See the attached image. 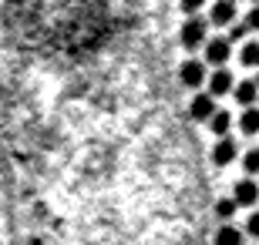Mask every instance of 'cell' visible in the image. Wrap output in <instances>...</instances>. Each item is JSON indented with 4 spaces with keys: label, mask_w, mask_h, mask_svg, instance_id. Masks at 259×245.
<instances>
[{
    "label": "cell",
    "mask_w": 259,
    "mask_h": 245,
    "mask_svg": "<svg viewBox=\"0 0 259 245\" xmlns=\"http://www.w3.org/2000/svg\"><path fill=\"white\" fill-rule=\"evenodd\" d=\"M205 37H209V24H205L202 17H189L182 24V34H179L182 47H189V51L202 47V44H205Z\"/></svg>",
    "instance_id": "cell-1"
},
{
    "label": "cell",
    "mask_w": 259,
    "mask_h": 245,
    "mask_svg": "<svg viewBox=\"0 0 259 245\" xmlns=\"http://www.w3.org/2000/svg\"><path fill=\"white\" fill-rule=\"evenodd\" d=\"M179 77L185 87H202V81L209 77V67H205V61H185L179 67Z\"/></svg>",
    "instance_id": "cell-2"
},
{
    "label": "cell",
    "mask_w": 259,
    "mask_h": 245,
    "mask_svg": "<svg viewBox=\"0 0 259 245\" xmlns=\"http://www.w3.org/2000/svg\"><path fill=\"white\" fill-rule=\"evenodd\" d=\"M229 51H232V44L226 37H215V40H205V64H215V67H222L226 61H229Z\"/></svg>",
    "instance_id": "cell-3"
},
{
    "label": "cell",
    "mask_w": 259,
    "mask_h": 245,
    "mask_svg": "<svg viewBox=\"0 0 259 245\" xmlns=\"http://www.w3.org/2000/svg\"><path fill=\"white\" fill-rule=\"evenodd\" d=\"M215 111H219V108H215V97H212V94H195L192 104H189V114H192V121H209Z\"/></svg>",
    "instance_id": "cell-4"
},
{
    "label": "cell",
    "mask_w": 259,
    "mask_h": 245,
    "mask_svg": "<svg viewBox=\"0 0 259 245\" xmlns=\"http://www.w3.org/2000/svg\"><path fill=\"white\" fill-rule=\"evenodd\" d=\"M236 155H239V148H236V141H232L229 134H226V138H219V141H215V148H212V161H215L219 168L232 165V161H236Z\"/></svg>",
    "instance_id": "cell-5"
},
{
    "label": "cell",
    "mask_w": 259,
    "mask_h": 245,
    "mask_svg": "<svg viewBox=\"0 0 259 245\" xmlns=\"http://www.w3.org/2000/svg\"><path fill=\"white\" fill-rule=\"evenodd\" d=\"M232 202H236V205H256V202H259V185L252 178L236 181V188H232Z\"/></svg>",
    "instance_id": "cell-6"
},
{
    "label": "cell",
    "mask_w": 259,
    "mask_h": 245,
    "mask_svg": "<svg viewBox=\"0 0 259 245\" xmlns=\"http://www.w3.org/2000/svg\"><path fill=\"white\" fill-rule=\"evenodd\" d=\"M232 20H236V0H215V7H212V14H209V24L229 27Z\"/></svg>",
    "instance_id": "cell-7"
},
{
    "label": "cell",
    "mask_w": 259,
    "mask_h": 245,
    "mask_svg": "<svg viewBox=\"0 0 259 245\" xmlns=\"http://www.w3.org/2000/svg\"><path fill=\"white\" fill-rule=\"evenodd\" d=\"M205 81H209V94H212V97L229 94V91H232V84H236V81H232V74L226 71V67H215V71H212V74L205 77Z\"/></svg>",
    "instance_id": "cell-8"
},
{
    "label": "cell",
    "mask_w": 259,
    "mask_h": 245,
    "mask_svg": "<svg viewBox=\"0 0 259 245\" xmlns=\"http://www.w3.org/2000/svg\"><path fill=\"white\" fill-rule=\"evenodd\" d=\"M232 94H236V101H239V104H246V108H256L259 87H256V81H242V84H232Z\"/></svg>",
    "instance_id": "cell-9"
},
{
    "label": "cell",
    "mask_w": 259,
    "mask_h": 245,
    "mask_svg": "<svg viewBox=\"0 0 259 245\" xmlns=\"http://www.w3.org/2000/svg\"><path fill=\"white\" fill-rule=\"evenodd\" d=\"M209 124H212V134L226 138V134H229V128H232V114H229V111H215V114L209 118Z\"/></svg>",
    "instance_id": "cell-10"
},
{
    "label": "cell",
    "mask_w": 259,
    "mask_h": 245,
    "mask_svg": "<svg viewBox=\"0 0 259 245\" xmlns=\"http://www.w3.org/2000/svg\"><path fill=\"white\" fill-rule=\"evenodd\" d=\"M239 128H242V134H259V108H246L242 111Z\"/></svg>",
    "instance_id": "cell-11"
},
{
    "label": "cell",
    "mask_w": 259,
    "mask_h": 245,
    "mask_svg": "<svg viewBox=\"0 0 259 245\" xmlns=\"http://www.w3.org/2000/svg\"><path fill=\"white\" fill-rule=\"evenodd\" d=\"M239 61L246 67H259V40H246L239 51Z\"/></svg>",
    "instance_id": "cell-12"
},
{
    "label": "cell",
    "mask_w": 259,
    "mask_h": 245,
    "mask_svg": "<svg viewBox=\"0 0 259 245\" xmlns=\"http://www.w3.org/2000/svg\"><path fill=\"white\" fill-rule=\"evenodd\" d=\"M215 245H242V232L232 228V225H222L215 232Z\"/></svg>",
    "instance_id": "cell-13"
},
{
    "label": "cell",
    "mask_w": 259,
    "mask_h": 245,
    "mask_svg": "<svg viewBox=\"0 0 259 245\" xmlns=\"http://www.w3.org/2000/svg\"><path fill=\"white\" fill-rule=\"evenodd\" d=\"M236 208H239V205H236L232 198H219V202H215V215H219L222 222H229V218L236 215Z\"/></svg>",
    "instance_id": "cell-14"
},
{
    "label": "cell",
    "mask_w": 259,
    "mask_h": 245,
    "mask_svg": "<svg viewBox=\"0 0 259 245\" xmlns=\"http://www.w3.org/2000/svg\"><path fill=\"white\" fill-rule=\"evenodd\" d=\"M242 168L249 171V175H259V148L246 151V158H242Z\"/></svg>",
    "instance_id": "cell-15"
},
{
    "label": "cell",
    "mask_w": 259,
    "mask_h": 245,
    "mask_svg": "<svg viewBox=\"0 0 259 245\" xmlns=\"http://www.w3.org/2000/svg\"><path fill=\"white\" fill-rule=\"evenodd\" d=\"M242 24H246V30H259V4L249 10V17L242 20Z\"/></svg>",
    "instance_id": "cell-16"
},
{
    "label": "cell",
    "mask_w": 259,
    "mask_h": 245,
    "mask_svg": "<svg viewBox=\"0 0 259 245\" xmlns=\"http://www.w3.org/2000/svg\"><path fill=\"white\" fill-rule=\"evenodd\" d=\"M246 232H249L252 238H259V212H252L249 222H246Z\"/></svg>",
    "instance_id": "cell-17"
},
{
    "label": "cell",
    "mask_w": 259,
    "mask_h": 245,
    "mask_svg": "<svg viewBox=\"0 0 259 245\" xmlns=\"http://www.w3.org/2000/svg\"><path fill=\"white\" fill-rule=\"evenodd\" d=\"M246 34H249V30H246V24H236V27L229 30V37H226V40H229V44H232V40H242V37H246Z\"/></svg>",
    "instance_id": "cell-18"
},
{
    "label": "cell",
    "mask_w": 259,
    "mask_h": 245,
    "mask_svg": "<svg viewBox=\"0 0 259 245\" xmlns=\"http://www.w3.org/2000/svg\"><path fill=\"white\" fill-rule=\"evenodd\" d=\"M202 4L205 0H182V10L185 14H195V10H202Z\"/></svg>",
    "instance_id": "cell-19"
},
{
    "label": "cell",
    "mask_w": 259,
    "mask_h": 245,
    "mask_svg": "<svg viewBox=\"0 0 259 245\" xmlns=\"http://www.w3.org/2000/svg\"><path fill=\"white\" fill-rule=\"evenodd\" d=\"M30 245H40V238H34V242H30Z\"/></svg>",
    "instance_id": "cell-20"
},
{
    "label": "cell",
    "mask_w": 259,
    "mask_h": 245,
    "mask_svg": "<svg viewBox=\"0 0 259 245\" xmlns=\"http://www.w3.org/2000/svg\"><path fill=\"white\" fill-rule=\"evenodd\" d=\"M256 87H259V74H256Z\"/></svg>",
    "instance_id": "cell-21"
},
{
    "label": "cell",
    "mask_w": 259,
    "mask_h": 245,
    "mask_svg": "<svg viewBox=\"0 0 259 245\" xmlns=\"http://www.w3.org/2000/svg\"><path fill=\"white\" fill-rule=\"evenodd\" d=\"M252 4H259V0H252Z\"/></svg>",
    "instance_id": "cell-22"
}]
</instances>
